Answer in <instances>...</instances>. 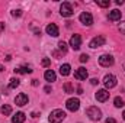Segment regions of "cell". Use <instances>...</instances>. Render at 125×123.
<instances>
[{"label": "cell", "instance_id": "obj_31", "mask_svg": "<svg viewBox=\"0 0 125 123\" xmlns=\"http://www.w3.org/2000/svg\"><path fill=\"white\" fill-rule=\"evenodd\" d=\"M3 31H4V23L0 22V32H3Z\"/></svg>", "mask_w": 125, "mask_h": 123}, {"label": "cell", "instance_id": "obj_17", "mask_svg": "<svg viewBox=\"0 0 125 123\" xmlns=\"http://www.w3.org/2000/svg\"><path fill=\"white\" fill-rule=\"evenodd\" d=\"M119 19H121V12H119L118 9H115V10L109 12V20L115 22V20H119Z\"/></svg>", "mask_w": 125, "mask_h": 123}, {"label": "cell", "instance_id": "obj_11", "mask_svg": "<svg viewBox=\"0 0 125 123\" xmlns=\"http://www.w3.org/2000/svg\"><path fill=\"white\" fill-rule=\"evenodd\" d=\"M87 71H86V68H83V67H80L76 72H74V78L76 80H79V81H82V80H86L87 78Z\"/></svg>", "mask_w": 125, "mask_h": 123}, {"label": "cell", "instance_id": "obj_35", "mask_svg": "<svg viewBox=\"0 0 125 123\" xmlns=\"http://www.w3.org/2000/svg\"><path fill=\"white\" fill-rule=\"evenodd\" d=\"M122 117H124V120H125V112H124V113H122Z\"/></svg>", "mask_w": 125, "mask_h": 123}, {"label": "cell", "instance_id": "obj_7", "mask_svg": "<svg viewBox=\"0 0 125 123\" xmlns=\"http://www.w3.org/2000/svg\"><path fill=\"white\" fill-rule=\"evenodd\" d=\"M79 19H80V22H82L84 26H92V23H93V16H92L89 12H83V13L79 16Z\"/></svg>", "mask_w": 125, "mask_h": 123}, {"label": "cell", "instance_id": "obj_9", "mask_svg": "<svg viewBox=\"0 0 125 123\" xmlns=\"http://www.w3.org/2000/svg\"><path fill=\"white\" fill-rule=\"evenodd\" d=\"M70 46H71L74 51H79L80 46H82V36H80V35H73L71 39H70Z\"/></svg>", "mask_w": 125, "mask_h": 123}, {"label": "cell", "instance_id": "obj_25", "mask_svg": "<svg viewBox=\"0 0 125 123\" xmlns=\"http://www.w3.org/2000/svg\"><path fill=\"white\" fill-rule=\"evenodd\" d=\"M12 16H13V18H21V16H22V10H19V9L13 10V12H12Z\"/></svg>", "mask_w": 125, "mask_h": 123}, {"label": "cell", "instance_id": "obj_26", "mask_svg": "<svg viewBox=\"0 0 125 123\" xmlns=\"http://www.w3.org/2000/svg\"><path fill=\"white\" fill-rule=\"evenodd\" d=\"M41 64H42V67H50V65H51V60H50V58H44Z\"/></svg>", "mask_w": 125, "mask_h": 123}, {"label": "cell", "instance_id": "obj_20", "mask_svg": "<svg viewBox=\"0 0 125 123\" xmlns=\"http://www.w3.org/2000/svg\"><path fill=\"white\" fill-rule=\"evenodd\" d=\"M114 104H115V107H118V109H119V107H124L125 101H124V98H122V97H119V96H118V97H115Z\"/></svg>", "mask_w": 125, "mask_h": 123}, {"label": "cell", "instance_id": "obj_28", "mask_svg": "<svg viewBox=\"0 0 125 123\" xmlns=\"http://www.w3.org/2000/svg\"><path fill=\"white\" fill-rule=\"evenodd\" d=\"M119 31H121V33L125 35V20H122V22L119 23Z\"/></svg>", "mask_w": 125, "mask_h": 123}, {"label": "cell", "instance_id": "obj_13", "mask_svg": "<svg viewBox=\"0 0 125 123\" xmlns=\"http://www.w3.org/2000/svg\"><path fill=\"white\" fill-rule=\"evenodd\" d=\"M109 98V91L108 90H99V91L96 93V100L97 101H106Z\"/></svg>", "mask_w": 125, "mask_h": 123}, {"label": "cell", "instance_id": "obj_33", "mask_svg": "<svg viewBox=\"0 0 125 123\" xmlns=\"http://www.w3.org/2000/svg\"><path fill=\"white\" fill-rule=\"evenodd\" d=\"M45 91L50 93V91H51V87H50V86H47V87H45Z\"/></svg>", "mask_w": 125, "mask_h": 123}, {"label": "cell", "instance_id": "obj_22", "mask_svg": "<svg viewBox=\"0 0 125 123\" xmlns=\"http://www.w3.org/2000/svg\"><path fill=\"white\" fill-rule=\"evenodd\" d=\"M58 49H60V54H65V52H67V49H68V48H67V44H65V42H58Z\"/></svg>", "mask_w": 125, "mask_h": 123}, {"label": "cell", "instance_id": "obj_5", "mask_svg": "<svg viewBox=\"0 0 125 123\" xmlns=\"http://www.w3.org/2000/svg\"><path fill=\"white\" fill-rule=\"evenodd\" d=\"M65 107L70 110V112H77L79 110V107H80V100L79 98H68L67 101H65Z\"/></svg>", "mask_w": 125, "mask_h": 123}, {"label": "cell", "instance_id": "obj_24", "mask_svg": "<svg viewBox=\"0 0 125 123\" xmlns=\"http://www.w3.org/2000/svg\"><path fill=\"white\" fill-rule=\"evenodd\" d=\"M64 90L67 94H71V93H74V88H73V86H71V83H65L64 84Z\"/></svg>", "mask_w": 125, "mask_h": 123}, {"label": "cell", "instance_id": "obj_32", "mask_svg": "<svg viewBox=\"0 0 125 123\" xmlns=\"http://www.w3.org/2000/svg\"><path fill=\"white\" fill-rule=\"evenodd\" d=\"M32 86H38V80H32Z\"/></svg>", "mask_w": 125, "mask_h": 123}, {"label": "cell", "instance_id": "obj_1", "mask_svg": "<svg viewBox=\"0 0 125 123\" xmlns=\"http://www.w3.org/2000/svg\"><path fill=\"white\" fill-rule=\"evenodd\" d=\"M64 119H65V112L61 110V109L52 110V112L50 113V117H48V120L51 123H61Z\"/></svg>", "mask_w": 125, "mask_h": 123}, {"label": "cell", "instance_id": "obj_2", "mask_svg": "<svg viewBox=\"0 0 125 123\" xmlns=\"http://www.w3.org/2000/svg\"><path fill=\"white\" fill-rule=\"evenodd\" d=\"M86 114L89 116L90 120H100V117H102V112H100V109H97L96 106L87 107V109H86Z\"/></svg>", "mask_w": 125, "mask_h": 123}, {"label": "cell", "instance_id": "obj_36", "mask_svg": "<svg viewBox=\"0 0 125 123\" xmlns=\"http://www.w3.org/2000/svg\"><path fill=\"white\" fill-rule=\"evenodd\" d=\"M124 70H125V64H124Z\"/></svg>", "mask_w": 125, "mask_h": 123}, {"label": "cell", "instance_id": "obj_8", "mask_svg": "<svg viewBox=\"0 0 125 123\" xmlns=\"http://www.w3.org/2000/svg\"><path fill=\"white\" fill-rule=\"evenodd\" d=\"M103 84L106 88H114L116 86V77L112 75V74H106L105 78H103Z\"/></svg>", "mask_w": 125, "mask_h": 123}, {"label": "cell", "instance_id": "obj_18", "mask_svg": "<svg viewBox=\"0 0 125 123\" xmlns=\"http://www.w3.org/2000/svg\"><path fill=\"white\" fill-rule=\"evenodd\" d=\"M70 70H71L70 64H62L61 67H60V74H61L62 77H67L70 74Z\"/></svg>", "mask_w": 125, "mask_h": 123}, {"label": "cell", "instance_id": "obj_15", "mask_svg": "<svg viewBox=\"0 0 125 123\" xmlns=\"http://www.w3.org/2000/svg\"><path fill=\"white\" fill-rule=\"evenodd\" d=\"M25 119H26V116H25V113H22V112H18L13 117H12V122L13 123H23L25 122Z\"/></svg>", "mask_w": 125, "mask_h": 123}, {"label": "cell", "instance_id": "obj_14", "mask_svg": "<svg viewBox=\"0 0 125 123\" xmlns=\"http://www.w3.org/2000/svg\"><path fill=\"white\" fill-rule=\"evenodd\" d=\"M44 78H45L48 83H52V81H55L57 75H55V72H54L52 70H47V71H45V74H44Z\"/></svg>", "mask_w": 125, "mask_h": 123}, {"label": "cell", "instance_id": "obj_29", "mask_svg": "<svg viewBox=\"0 0 125 123\" xmlns=\"http://www.w3.org/2000/svg\"><path fill=\"white\" fill-rule=\"evenodd\" d=\"M106 123H116V120H115L114 117H108V119H106Z\"/></svg>", "mask_w": 125, "mask_h": 123}, {"label": "cell", "instance_id": "obj_23", "mask_svg": "<svg viewBox=\"0 0 125 123\" xmlns=\"http://www.w3.org/2000/svg\"><path fill=\"white\" fill-rule=\"evenodd\" d=\"M96 3H97V6H100V7H109V6H111V1H109V0H96Z\"/></svg>", "mask_w": 125, "mask_h": 123}, {"label": "cell", "instance_id": "obj_30", "mask_svg": "<svg viewBox=\"0 0 125 123\" xmlns=\"http://www.w3.org/2000/svg\"><path fill=\"white\" fill-rule=\"evenodd\" d=\"M90 83H92V86H96V84L99 83V80H97V78H92V80H90Z\"/></svg>", "mask_w": 125, "mask_h": 123}, {"label": "cell", "instance_id": "obj_27", "mask_svg": "<svg viewBox=\"0 0 125 123\" xmlns=\"http://www.w3.org/2000/svg\"><path fill=\"white\" fill-rule=\"evenodd\" d=\"M89 61V55L87 54H82L80 55V62H87Z\"/></svg>", "mask_w": 125, "mask_h": 123}, {"label": "cell", "instance_id": "obj_19", "mask_svg": "<svg viewBox=\"0 0 125 123\" xmlns=\"http://www.w3.org/2000/svg\"><path fill=\"white\" fill-rule=\"evenodd\" d=\"M10 113H12V107L9 104H3L1 106V114L3 116H9Z\"/></svg>", "mask_w": 125, "mask_h": 123}, {"label": "cell", "instance_id": "obj_3", "mask_svg": "<svg viewBox=\"0 0 125 123\" xmlns=\"http://www.w3.org/2000/svg\"><path fill=\"white\" fill-rule=\"evenodd\" d=\"M60 13H61L62 18H70L73 15V7L68 1H64L61 6H60Z\"/></svg>", "mask_w": 125, "mask_h": 123}, {"label": "cell", "instance_id": "obj_12", "mask_svg": "<svg viewBox=\"0 0 125 123\" xmlns=\"http://www.w3.org/2000/svg\"><path fill=\"white\" fill-rule=\"evenodd\" d=\"M28 101H29V98H28V96H26L25 93L18 94L16 98H15V103H16L18 106H25V104H28Z\"/></svg>", "mask_w": 125, "mask_h": 123}, {"label": "cell", "instance_id": "obj_10", "mask_svg": "<svg viewBox=\"0 0 125 123\" xmlns=\"http://www.w3.org/2000/svg\"><path fill=\"white\" fill-rule=\"evenodd\" d=\"M45 31H47V33H48L50 36H54V38L60 35V31H58V28H57L55 23H50V25H47Z\"/></svg>", "mask_w": 125, "mask_h": 123}, {"label": "cell", "instance_id": "obj_6", "mask_svg": "<svg viewBox=\"0 0 125 123\" xmlns=\"http://www.w3.org/2000/svg\"><path fill=\"white\" fill-rule=\"evenodd\" d=\"M105 42H106V38L103 36V35H99V36H96L93 38L92 41H90V44H89V46L90 48H99V46H103L105 45Z\"/></svg>", "mask_w": 125, "mask_h": 123}, {"label": "cell", "instance_id": "obj_21", "mask_svg": "<svg viewBox=\"0 0 125 123\" xmlns=\"http://www.w3.org/2000/svg\"><path fill=\"white\" fill-rule=\"evenodd\" d=\"M19 84H21V81H19L18 78H10L9 88H16V87H19Z\"/></svg>", "mask_w": 125, "mask_h": 123}, {"label": "cell", "instance_id": "obj_4", "mask_svg": "<svg viewBox=\"0 0 125 123\" xmlns=\"http://www.w3.org/2000/svg\"><path fill=\"white\" fill-rule=\"evenodd\" d=\"M114 62H115L114 57L109 55V54H105V55H100V57H99V64H100L102 67H112Z\"/></svg>", "mask_w": 125, "mask_h": 123}, {"label": "cell", "instance_id": "obj_16", "mask_svg": "<svg viewBox=\"0 0 125 123\" xmlns=\"http://www.w3.org/2000/svg\"><path fill=\"white\" fill-rule=\"evenodd\" d=\"M15 72H18V74H31L32 68L29 65H22V67H18V68L15 70Z\"/></svg>", "mask_w": 125, "mask_h": 123}, {"label": "cell", "instance_id": "obj_34", "mask_svg": "<svg viewBox=\"0 0 125 123\" xmlns=\"http://www.w3.org/2000/svg\"><path fill=\"white\" fill-rule=\"evenodd\" d=\"M77 93H79V94H82V93H83V88H82V87H79V88H77Z\"/></svg>", "mask_w": 125, "mask_h": 123}]
</instances>
